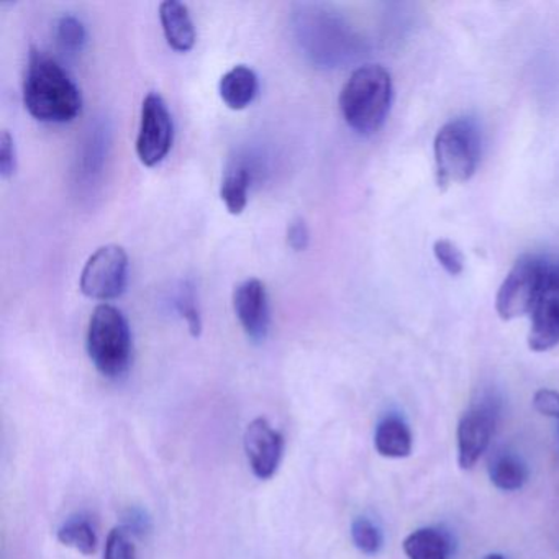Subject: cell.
I'll return each mask as SVG.
<instances>
[{
	"mask_svg": "<svg viewBox=\"0 0 559 559\" xmlns=\"http://www.w3.org/2000/svg\"><path fill=\"white\" fill-rule=\"evenodd\" d=\"M24 104L38 122L68 123L83 110V96L55 58L32 50L24 78Z\"/></svg>",
	"mask_w": 559,
	"mask_h": 559,
	"instance_id": "cell-1",
	"label": "cell"
},
{
	"mask_svg": "<svg viewBox=\"0 0 559 559\" xmlns=\"http://www.w3.org/2000/svg\"><path fill=\"white\" fill-rule=\"evenodd\" d=\"M392 94L391 74L381 64H365L353 71L340 94L346 126L358 135H374L388 119Z\"/></svg>",
	"mask_w": 559,
	"mask_h": 559,
	"instance_id": "cell-2",
	"label": "cell"
},
{
	"mask_svg": "<svg viewBox=\"0 0 559 559\" xmlns=\"http://www.w3.org/2000/svg\"><path fill=\"white\" fill-rule=\"evenodd\" d=\"M87 355L104 378L119 379L132 362V332L126 316L110 304H100L91 316Z\"/></svg>",
	"mask_w": 559,
	"mask_h": 559,
	"instance_id": "cell-3",
	"label": "cell"
},
{
	"mask_svg": "<svg viewBox=\"0 0 559 559\" xmlns=\"http://www.w3.org/2000/svg\"><path fill=\"white\" fill-rule=\"evenodd\" d=\"M296 32L300 48L320 67L333 68L349 60L358 47L349 25L338 15L317 5L297 12Z\"/></svg>",
	"mask_w": 559,
	"mask_h": 559,
	"instance_id": "cell-4",
	"label": "cell"
},
{
	"mask_svg": "<svg viewBox=\"0 0 559 559\" xmlns=\"http://www.w3.org/2000/svg\"><path fill=\"white\" fill-rule=\"evenodd\" d=\"M440 188L469 181L480 158V133L471 119H456L438 130L433 143Z\"/></svg>",
	"mask_w": 559,
	"mask_h": 559,
	"instance_id": "cell-5",
	"label": "cell"
},
{
	"mask_svg": "<svg viewBox=\"0 0 559 559\" xmlns=\"http://www.w3.org/2000/svg\"><path fill=\"white\" fill-rule=\"evenodd\" d=\"M548 266L549 261L536 254H525L513 264L497 290L496 310L500 319L513 320L532 313L545 284Z\"/></svg>",
	"mask_w": 559,
	"mask_h": 559,
	"instance_id": "cell-6",
	"label": "cell"
},
{
	"mask_svg": "<svg viewBox=\"0 0 559 559\" xmlns=\"http://www.w3.org/2000/svg\"><path fill=\"white\" fill-rule=\"evenodd\" d=\"M129 284V257L119 245H106L91 254L81 273L84 296L94 300L119 299Z\"/></svg>",
	"mask_w": 559,
	"mask_h": 559,
	"instance_id": "cell-7",
	"label": "cell"
},
{
	"mask_svg": "<svg viewBox=\"0 0 559 559\" xmlns=\"http://www.w3.org/2000/svg\"><path fill=\"white\" fill-rule=\"evenodd\" d=\"M175 139L171 112L162 94L150 93L143 99L140 114L136 155L143 165L153 168L168 156Z\"/></svg>",
	"mask_w": 559,
	"mask_h": 559,
	"instance_id": "cell-8",
	"label": "cell"
},
{
	"mask_svg": "<svg viewBox=\"0 0 559 559\" xmlns=\"http://www.w3.org/2000/svg\"><path fill=\"white\" fill-rule=\"evenodd\" d=\"M530 319V349L543 353L559 345V260L549 261L545 284Z\"/></svg>",
	"mask_w": 559,
	"mask_h": 559,
	"instance_id": "cell-9",
	"label": "cell"
},
{
	"mask_svg": "<svg viewBox=\"0 0 559 559\" xmlns=\"http://www.w3.org/2000/svg\"><path fill=\"white\" fill-rule=\"evenodd\" d=\"M245 453L254 476L271 479L280 469L284 454V437L264 417L254 418L245 430Z\"/></svg>",
	"mask_w": 559,
	"mask_h": 559,
	"instance_id": "cell-10",
	"label": "cell"
},
{
	"mask_svg": "<svg viewBox=\"0 0 559 559\" xmlns=\"http://www.w3.org/2000/svg\"><path fill=\"white\" fill-rule=\"evenodd\" d=\"M234 309L245 335L253 343H263L271 326L270 297L260 280L243 281L234 293Z\"/></svg>",
	"mask_w": 559,
	"mask_h": 559,
	"instance_id": "cell-11",
	"label": "cell"
},
{
	"mask_svg": "<svg viewBox=\"0 0 559 559\" xmlns=\"http://www.w3.org/2000/svg\"><path fill=\"white\" fill-rule=\"evenodd\" d=\"M496 427L490 405H476L461 417L457 425V461L463 469H473L489 447Z\"/></svg>",
	"mask_w": 559,
	"mask_h": 559,
	"instance_id": "cell-12",
	"label": "cell"
},
{
	"mask_svg": "<svg viewBox=\"0 0 559 559\" xmlns=\"http://www.w3.org/2000/svg\"><path fill=\"white\" fill-rule=\"evenodd\" d=\"M159 21H162L166 41L173 50L186 53L194 48L198 34H195L194 22L188 5L179 0H165L159 5Z\"/></svg>",
	"mask_w": 559,
	"mask_h": 559,
	"instance_id": "cell-13",
	"label": "cell"
},
{
	"mask_svg": "<svg viewBox=\"0 0 559 559\" xmlns=\"http://www.w3.org/2000/svg\"><path fill=\"white\" fill-rule=\"evenodd\" d=\"M260 83L257 73L245 64L231 68L218 83V94L231 110H243L257 99Z\"/></svg>",
	"mask_w": 559,
	"mask_h": 559,
	"instance_id": "cell-14",
	"label": "cell"
},
{
	"mask_svg": "<svg viewBox=\"0 0 559 559\" xmlns=\"http://www.w3.org/2000/svg\"><path fill=\"white\" fill-rule=\"evenodd\" d=\"M412 433L402 418L388 417L378 425L374 433V447L378 453L392 460L411 456Z\"/></svg>",
	"mask_w": 559,
	"mask_h": 559,
	"instance_id": "cell-15",
	"label": "cell"
},
{
	"mask_svg": "<svg viewBox=\"0 0 559 559\" xmlns=\"http://www.w3.org/2000/svg\"><path fill=\"white\" fill-rule=\"evenodd\" d=\"M251 171L245 163H235L222 179L221 198L231 215H240L248 204Z\"/></svg>",
	"mask_w": 559,
	"mask_h": 559,
	"instance_id": "cell-16",
	"label": "cell"
},
{
	"mask_svg": "<svg viewBox=\"0 0 559 559\" xmlns=\"http://www.w3.org/2000/svg\"><path fill=\"white\" fill-rule=\"evenodd\" d=\"M408 559H450L451 546L447 536L435 528H420L404 539Z\"/></svg>",
	"mask_w": 559,
	"mask_h": 559,
	"instance_id": "cell-17",
	"label": "cell"
},
{
	"mask_svg": "<svg viewBox=\"0 0 559 559\" xmlns=\"http://www.w3.org/2000/svg\"><path fill=\"white\" fill-rule=\"evenodd\" d=\"M526 479H528V469L522 460L513 454H500L490 464V480L497 489L512 492V490L522 489Z\"/></svg>",
	"mask_w": 559,
	"mask_h": 559,
	"instance_id": "cell-18",
	"label": "cell"
},
{
	"mask_svg": "<svg viewBox=\"0 0 559 559\" xmlns=\"http://www.w3.org/2000/svg\"><path fill=\"white\" fill-rule=\"evenodd\" d=\"M58 542L68 548L76 549L81 555L91 556L97 549V536L93 525L86 519L68 520L57 533Z\"/></svg>",
	"mask_w": 559,
	"mask_h": 559,
	"instance_id": "cell-19",
	"label": "cell"
},
{
	"mask_svg": "<svg viewBox=\"0 0 559 559\" xmlns=\"http://www.w3.org/2000/svg\"><path fill=\"white\" fill-rule=\"evenodd\" d=\"M58 45L68 53H80L86 45V27L80 19L71 14L61 15L55 25Z\"/></svg>",
	"mask_w": 559,
	"mask_h": 559,
	"instance_id": "cell-20",
	"label": "cell"
},
{
	"mask_svg": "<svg viewBox=\"0 0 559 559\" xmlns=\"http://www.w3.org/2000/svg\"><path fill=\"white\" fill-rule=\"evenodd\" d=\"M176 309L188 323L189 332L198 338L202 332L201 310H199L198 296L191 283H185L176 296Z\"/></svg>",
	"mask_w": 559,
	"mask_h": 559,
	"instance_id": "cell-21",
	"label": "cell"
},
{
	"mask_svg": "<svg viewBox=\"0 0 559 559\" xmlns=\"http://www.w3.org/2000/svg\"><path fill=\"white\" fill-rule=\"evenodd\" d=\"M104 559H136L133 533L127 526H116L107 536Z\"/></svg>",
	"mask_w": 559,
	"mask_h": 559,
	"instance_id": "cell-22",
	"label": "cell"
},
{
	"mask_svg": "<svg viewBox=\"0 0 559 559\" xmlns=\"http://www.w3.org/2000/svg\"><path fill=\"white\" fill-rule=\"evenodd\" d=\"M352 538L356 548L365 555H376L382 546V535L378 526L362 516L353 522Z\"/></svg>",
	"mask_w": 559,
	"mask_h": 559,
	"instance_id": "cell-23",
	"label": "cell"
},
{
	"mask_svg": "<svg viewBox=\"0 0 559 559\" xmlns=\"http://www.w3.org/2000/svg\"><path fill=\"white\" fill-rule=\"evenodd\" d=\"M433 254L438 263L451 276H460L464 271V258L460 248L450 240H438L433 245Z\"/></svg>",
	"mask_w": 559,
	"mask_h": 559,
	"instance_id": "cell-24",
	"label": "cell"
},
{
	"mask_svg": "<svg viewBox=\"0 0 559 559\" xmlns=\"http://www.w3.org/2000/svg\"><path fill=\"white\" fill-rule=\"evenodd\" d=\"M17 169V153H15V143L8 130L0 136V176L4 179L14 176Z\"/></svg>",
	"mask_w": 559,
	"mask_h": 559,
	"instance_id": "cell-25",
	"label": "cell"
},
{
	"mask_svg": "<svg viewBox=\"0 0 559 559\" xmlns=\"http://www.w3.org/2000/svg\"><path fill=\"white\" fill-rule=\"evenodd\" d=\"M533 407L545 417L559 418V392L539 389L533 397Z\"/></svg>",
	"mask_w": 559,
	"mask_h": 559,
	"instance_id": "cell-26",
	"label": "cell"
},
{
	"mask_svg": "<svg viewBox=\"0 0 559 559\" xmlns=\"http://www.w3.org/2000/svg\"><path fill=\"white\" fill-rule=\"evenodd\" d=\"M310 231L302 218H296L287 228V243L294 251H304L309 247Z\"/></svg>",
	"mask_w": 559,
	"mask_h": 559,
	"instance_id": "cell-27",
	"label": "cell"
},
{
	"mask_svg": "<svg viewBox=\"0 0 559 559\" xmlns=\"http://www.w3.org/2000/svg\"><path fill=\"white\" fill-rule=\"evenodd\" d=\"M484 559H506L502 555H497V552H492V555H487Z\"/></svg>",
	"mask_w": 559,
	"mask_h": 559,
	"instance_id": "cell-28",
	"label": "cell"
}]
</instances>
